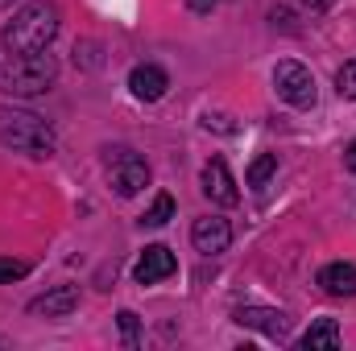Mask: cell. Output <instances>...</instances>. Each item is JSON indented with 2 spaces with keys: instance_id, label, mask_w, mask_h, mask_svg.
Returning a JSON list of instances; mask_svg holds the SVG:
<instances>
[{
  "instance_id": "6da1fadb",
  "label": "cell",
  "mask_w": 356,
  "mask_h": 351,
  "mask_svg": "<svg viewBox=\"0 0 356 351\" xmlns=\"http://www.w3.org/2000/svg\"><path fill=\"white\" fill-rule=\"evenodd\" d=\"M58 37V4L50 0H33L25 8H17L8 17V25L0 29V42L8 54H38L50 50V42Z\"/></svg>"
},
{
  "instance_id": "7a4b0ae2",
  "label": "cell",
  "mask_w": 356,
  "mask_h": 351,
  "mask_svg": "<svg viewBox=\"0 0 356 351\" xmlns=\"http://www.w3.org/2000/svg\"><path fill=\"white\" fill-rule=\"evenodd\" d=\"M58 79V58L50 50L38 54H8V62L0 67V91L29 99V95H46Z\"/></svg>"
},
{
  "instance_id": "3957f363",
  "label": "cell",
  "mask_w": 356,
  "mask_h": 351,
  "mask_svg": "<svg viewBox=\"0 0 356 351\" xmlns=\"http://www.w3.org/2000/svg\"><path fill=\"white\" fill-rule=\"evenodd\" d=\"M0 145H8L17 153H29V157H50L54 145H58V137H54V128L38 112L0 108Z\"/></svg>"
},
{
  "instance_id": "277c9868",
  "label": "cell",
  "mask_w": 356,
  "mask_h": 351,
  "mask_svg": "<svg viewBox=\"0 0 356 351\" xmlns=\"http://www.w3.org/2000/svg\"><path fill=\"white\" fill-rule=\"evenodd\" d=\"M273 91H277L290 108H298V112H307V108H315V103H319L315 75H311L302 62H290V58L273 67Z\"/></svg>"
},
{
  "instance_id": "5b68a950",
  "label": "cell",
  "mask_w": 356,
  "mask_h": 351,
  "mask_svg": "<svg viewBox=\"0 0 356 351\" xmlns=\"http://www.w3.org/2000/svg\"><path fill=\"white\" fill-rule=\"evenodd\" d=\"M108 182H112V190H116L120 198L141 194V190L149 186V166H145V157H137L133 149H116V157L108 162Z\"/></svg>"
},
{
  "instance_id": "8992f818",
  "label": "cell",
  "mask_w": 356,
  "mask_h": 351,
  "mask_svg": "<svg viewBox=\"0 0 356 351\" xmlns=\"http://www.w3.org/2000/svg\"><path fill=\"white\" fill-rule=\"evenodd\" d=\"M191 244H195V252L216 257V252H224L232 244V223L220 219V215H199L191 223Z\"/></svg>"
},
{
  "instance_id": "52a82bcc",
  "label": "cell",
  "mask_w": 356,
  "mask_h": 351,
  "mask_svg": "<svg viewBox=\"0 0 356 351\" xmlns=\"http://www.w3.org/2000/svg\"><path fill=\"white\" fill-rule=\"evenodd\" d=\"M232 323L236 327H249V331H261V335L277 339V343L290 335V318L282 310H269V306H236L232 310Z\"/></svg>"
},
{
  "instance_id": "ba28073f",
  "label": "cell",
  "mask_w": 356,
  "mask_h": 351,
  "mask_svg": "<svg viewBox=\"0 0 356 351\" xmlns=\"http://www.w3.org/2000/svg\"><path fill=\"white\" fill-rule=\"evenodd\" d=\"M199 186H203V194H207L216 207H236V203H241V190H236V182L228 174V162H224V157H211V162L203 166Z\"/></svg>"
},
{
  "instance_id": "9c48e42d",
  "label": "cell",
  "mask_w": 356,
  "mask_h": 351,
  "mask_svg": "<svg viewBox=\"0 0 356 351\" xmlns=\"http://www.w3.org/2000/svg\"><path fill=\"white\" fill-rule=\"evenodd\" d=\"M175 273H178V261L166 244H149V248L137 257V264H133V281H137V285H158V281H166V277H175Z\"/></svg>"
},
{
  "instance_id": "30bf717a",
  "label": "cell",
  "mask_w": 356,
  "mask_h": 351,
  "mask_svg": "<svg viewBox=\"0 0 356 351\" xmlns=\"http://www.w3.org/2000/svg\"><path fill=\"white\" fill-rule=\"evenodd\" d=\"M129 91H133L141 103H158V99L170 91V75H166L162 67H154V62H141V67L129 71Z\"/></svg>"
},
{
  "instance_id": "8fae6325",
  "label": "cell",
  "mask_w": 356,
  "mask_h": 351,
  "mask_svg": "<svg viewBox=\"0 0 356 351\" xmlns=\"http://www.w3.org/2000/svg\"><path fill=\"white\" fill-rule=\"evenodd\" d=\"M75 306H79V285H54V289H46L42 298L29 302V314H38V318H67Z\"/></svg>"
},
{
  "instance_id": "7c38bea8",
  "label": "cell",
  "mask_w": 356,
  "mask_h": 351,
  "mask_svg": "<svg viewBox=\"0 0 356 351\" xmlns=\"http://www.w3.org/2000/svg\"><path fill=\"white\" fill-rule=\"evenodd\" d=\"M319 289L332 298H353L356 293V264L348 261H332L319 268Z\"/></svg>"
},
{
  "instance_id": "4fadbf2b",
  "label": "cell",
  "mask_w": 356,
  "mask_h": 351,
  "mask_svg": "<svg viewBox=\"0 0 356 351\" xmlns=\"http://www.w3.org/2000/svg\"><path fill=\"white\" fill-rule=\"evenodd\" d=\"M302 348L307 351H336L340 348V323L336 318H315L311 331L302 335Z\"/></svg>"
},
{
  "instance_id": "5bb4252c",
  "label": "cell",
  "mask_w": 356,
  "mask_h": 351,
  "mask_svg": "<svg viewBox=\"0 0 356 351\" xmlns=\"http://www.w3.org/2000/svg\"><path fill=\"white\" fill-rule=\"evenodd\" d=\"M175 219V198L170 194H158L154 203H149V211L141 215V228H166Z\"/></svg>"
},
{
  "instance_id": "9a60e30c",
  "label": "cell",
  "mask_w": 356,
  "mask_h": 351,
  "mask_svg": "<svg viewBox=\"0 0 356 351\" xmlns=\"http://www.w3.org/2000/svg\"><path fill=\"white\" fill-rule=\"evenodd\" d=\"M277 174V153H261L253 166H249V174H245V182L253 186V190H266L269 178Z\"/></svg>"
},
{
  "instance_id": "2e32d148",
  "label": "cell",
  "mask_w": 356,
  "mask_h": 351,
  "mask_svg": "<svg viewBox=\"0 0 356 351\" xmlns=\"http://www.w3.org/2000/svg\"><path fill=\"white\" fill-rule=\"evenodd\" d=\"M116 323H120V339H124V348H137V343H141V323H137V314H133V310H120Z\"/></svg>"
},
{
  "instance_id": "e0dca14e",
  "label": "cell",
  "mask_w": 356,
  "mask_h": 351,
  "mask_svg": "<svg viewBox=\"0 0 356 351\" xmlns=\"http://www.w3.org/2000/svg\"><path fill=\"white\" fill-rule=\"evenodd\" d=\"M336 91H340L344 99H356V58H348V62L340 67V75H336Z\"/></svg>"
},
{
  "instance_id": "ac0fdd59",
  "label": "cell",
  "mask_w": 356,
  "mask_h": 351,
  "mask_svg": "<svg viewBox=\"0 0 356 351\" xmlns=\"http://www.w3.org/2000/svg\"><path fill=\"white\" fill-rule=\"evenodd\" d=\"M29 273V261H13V257H0V285L4 281H21Z\"/></svg>"
},
{
  "instance_id": "d6986e66",
  "label": "cell",
  "mask_w": 356,
  "mask_h": 351,
  "mask_svg": "<svg viewBox=\"0 0 356 351\" xmlns=\"http://www.w3.org/2000/svg\"><path fill=\"white\" fill-rule=\"evenodd\" d=\"M216 4H220V0H186V8H191V12H211Z\"/></svg>"
},
{
  "instance_id": "ffe728a7",
  "label": "cell",
  "mask_w": 356,
  "mask_h": 351,
  "mask_svg": "<svg viewBox=\"0 0 356 351\" xmlns=\"http://www.w3.org/2000/svg\"><path fill=\"white\" fill-rule=\"evenodd\" d=\"M302 4H307V8H311V12H327V8H332V4H336V0H302Z\"/></svg>"
},
{
  "instance_id": "44dd1931",
  "label": "cell",
  "mask_w": 356,
  "mask_h": 351,
  "mask_svg": "<svg viewBox=\"0 0 356 351\" xmlns=\"http://www.w3.org/2000/svg\"><path fill=\"white\" fill-rule=\"evenodd\" d=\"M344 166H348V170H353V174H356V141H353V145H348V153H344Z\"/></svg>"
}]
</instances>
